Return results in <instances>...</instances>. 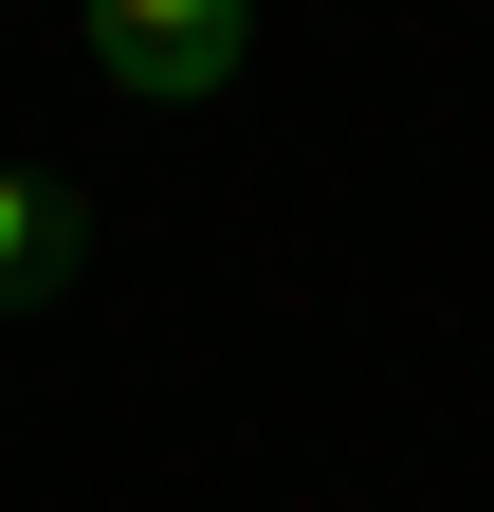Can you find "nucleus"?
<instances>
[{"label": "nucleus", "instance_id": "obj_1", "mask_svg": "<svg viewBox=\"0 0 494 512\" xmlns=\"http://www.w3.org/2000/svg\"><path fill=\"white\" fill-rule=\"evenodd\" d=\"M92 74L129 110H202L257 74V0H92Z\"/></svg>", "mask_w": 494, "mask_h": 512}, {"label": "nucleus", "instance_id": "obj_2", "mask_svg": "<svg viewBox=\"0 0 494 512\" xmlns=\"http://www.w3.org/2000/svg\"><path fill=\"white\" fill-rule=\"evenodd\" d=\"M74 256H92V202H74L55 165H0V311H55Z\"/></svg>", "mask_w": 494, "mask_h": 512}]
</instances>
